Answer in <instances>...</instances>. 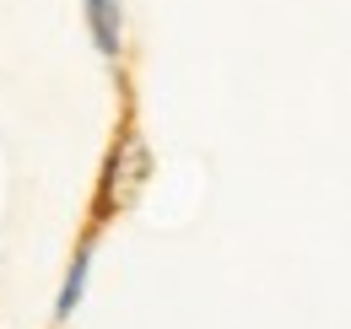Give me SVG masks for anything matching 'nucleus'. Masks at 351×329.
I'll return each mask as SVG.
<instances>
[{
    "mask_svg": "<svg viewBox=\"0 0 351 329\" xmlns=\"http://www.w3.org/2000/svg\"><path fill=\"white\" fill-rule=\"evenodd\" d=\"M146 178H152V146L125 130L119 141H114V151H108V162L97 173V200H92V221H114L119 210H130L141 200V189H146Z\"/></svg>",
    "mask_w": 351,
    "mask_h": 329,
    "instance_id": "nucleus-1",
    "label": "nucleus"
},
{
    "mask_svg": "<svg viewBox=\"0 0 351 329\" xmlns=\"http://www.w3.org/2000/svg\"><path fill=\"white\" fill-rule=\"evenodd\" d=\"M82 11H87L92 49L103 60H119V49H125V0H82Z\"/></svg>",
    "mask_w": 351,
    "mask_h": 329,
    "instance_id": "nucleus-2",
    "label": "nucleus"
},
{
    "mask_svg": "<svg viewBox=\"0 0 351 329\" xmlns=\"http://www.w3.org/2000/svg\"><path fill=\"white\" fill-rule=\"evenodd\" d=\"M87 281H92V238H82V243H76V254H71V265H65L60 297H54V324H65V319L82 308V297H87Z\"/></svg>",
    "mask_w": 351,
    "mask_h": 329,
    "instance_id": "nucleus-3",
    "label": "nucleus"
}]
</instances>
